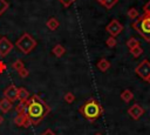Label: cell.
I'll return each mask as SVG.
<instances>
[{
	"mask_svg": "<svg viewBox=\"0 0 150 135\" xmlns=\"http://www.w3.org/2000/svg\"><path fill=\"white\" fill-rule=\"evenodd\" d=\"M15 46L20 49V52H22L23 54H28L30 53L35 46H36V40L28 33H23L15 42Z\"/></svg>",
	"mask_w": 150,
	"mask_h": 135,
	"instance_id": "277c9868",
	"label": "cell"
},
{
	"mask_svg": "<svg viewBox=\"0 0 150 135\" xmlns=\"http://www.w3.org/2000/svg\"><path fill=\"white\" fill-rule=\"evenodd\" d=\"M2 122H4V116H2V115H0V124H1Z\"/></svg>",
	"mask_w": 150,
	"mask_h": 135,
	"instance_id": "4dcf8cb0",
	"label": "cell"
},
{
	"mask_svg": "<svg viewBox=\"0 0 150 135\" xmlns=\"http://www.w3.org/2000/svg\"><path fill=\"white\" fill-rule=\"evenodd\" d=\"M59 1L62 4V6H63V7H66V8H67V7H69V6H70L75 0H59Z\"/></svg>",
	"mask_w": 150,
	"mask_h": 135,
	"instance_id": "484cf974",
	"label": "cell"
},
{
	"mask_svg": "<svg viewBox=\"0 0 150 135\" xmlns=\"http://www.w3.org/2000/svg\"><path fill=\"white\" fill-rule=\"evenodd\" d=\"M63 99H64V101H66L67 103H73V102H74V100H75V95H74L71 92H68V93H66V94H64Z\"/></svg>",
	"mask_w": 150,
	"mask_h": 135,
	"instance_id": "7402d4cb",
	"label": "cell"
},
{
	"mask_svg": "<svg viewBox=\"0 0 150 135\" xmlns=\"http://www.w3.org/2000/svg\"><path fill=\"white\" fill-rule=\"evenodd\" d=\"M46 26H47V28H49L50 31H56V29L59 28V26H60V21H59L56 18L52 16V18H49V19L47 20Z\"/></svg>",
	"mask_w": 150,
	"mask_h": 135,
	"instance_id": "4fadbf2b",
	"label": "cell"
},
{
	"mask_svg": "<svg viewBox=\"0 0 150 135\" xmlns=\"http://www.w3.org/2000/svg\"><path fill=\"white\" fill-rule=\"evenodd\" d=\"M143 11H144V14H149L150 15V0L143 6Z\"/></svg>",
	"mask_w": 150,
	"mask_h": 135,
	"instance_id": "4316f807",
	"label": "cell"
},
{
	"mask_svg": "<svg viewBox=\"0 0 150 135\" xmlns=\"http://www.w3.org/2000/svg\"><path fill=\"white\" fill-rule=\"evenodd\" d=\"M105 31L110 34V36L116 38V36H117V35H120V34H121V32L123 31V25H122L118 20L112 19V20L107 25Z\"/></svg>",
	"mask_w": 150,
	"mask_h": 135,
	"instance_id": "5b68a950",
	"label": "cell"
},
{
	"mask_svg": "<svg viewBox=\"0 0 150 135\" xmlns=\"http://www.w3.org/2000/svg\"><path fill=\"white\" fill-rule=\"evenodd\" d=\"M130 53H131V55H132V56L138 58V56H139V55L143 53V48H142L141 46H137V47H135V48L130 49Z\"/></svg>",
	"mask_w": 150,
	"mask_h": 135,
	"instance_id": "44dd1931",
	"label": "cell"
},
{
	"mask_svg": "<svg viewBox=\"0 0 150 135\" xmlns=\"http://www.w3.org/2000/svg\"><path fill=\"white\" fill-rule=\"evenodd\" d=\"M94 135H102L101 133H96V134H94Z\"/></svg>",
	"mask_w": 150,
	"mask_h": 135,
	"instance_id": "1f68e13d",
	"label": "cell"
},
{
	"mask_svg": "<svg viewBox=\"0 0 150 135\" xmlns=\"http://www.w3.org/2000/svg\"><path fill=\"white\" fill-rule=\"evenodd\" d=\"M135 72H136V74L139 76V77H142L143 80H145L149 75H150V61L149 60H143L136 68H135Z\"/></svg>",
	"mask_w": 150,
	"mask_h": 135,
	"instance_id": "8992f818",
	"label": "cell"
},
{
	"mask_svg": "<svg viewBox=\"0 0 150 135\" xmlns=\"http://www.w3.org/2000/svg\"><path fill=\"white\" fill-rule=\"evenodd\" d=\"M128 18L129 19H131V20H136L138 16H139V14H138V11L136 9V8H134V7H131L129 11H128Z\"/></svg>",
	"mask_w": 150,
	"mask_h": 135,
	"instance_id": "ffe728a7",
	"label": "cell"
},
{
	"mask_svg": "<svg viewBox=\"0 0 150 135\" xmlns=\"http://www.w3.org/2000/svg\"><path fill=\"white\" fill-rule=\"evenodd\" d=\"M128 114H129L134 120H138V119L144 114V109H143L138 103H135V104H132V106L128 109Z\"/></svg>",
	"mask_w": 150,
	"mask_h": 135,
	"instance_id": "8fae6325",
	"label": "cell"
},
{
	"mask_svg": "<svg viewBox=\"0 0 150 135\" xmlns=\"http://www.w3.org/2000/svg\"><path fill=\"white\" fill-rule=\"evenodd\" d=\"M25 108H26V102H25V101H19V103L15 106V112H16L18 114H19V113H23Z\"/></svg>",
	"mask_w": 150,
	"mask_h": 135,
	"instance_id": "cb8c5ba5",
	"label": "cell"
},
{
	"mask_svg": "<svg viewBox=\"0 0 150 135\" xmlns=\"http://www.w3.org/2000/svg\"><path fill=\"white\" fill-rule=\"evenodd\" d=\"M137 46H141V45H139V41H138L136 38H130V39L127 41V47H128L129 49H132V48H135V47H137Z\"/></svg>",
	"mask_w": 150,
	"mask_h": 135,
	"instance_id": "d6986e66",
	"label": "cell"
},
{
	"mask_svg": "<svg viewBox=\"0 0 150 135\" xmlns=\"http://www.w3.org/2000/svg\"><path fill=\"white\" fill-rule=\"evenodd\" d=\"M132 28L137 31V33L145 39V41L150 42V15L143 14L132 22Z\"/></svg>",
	"mask_w": 150,
	"mask_h": 135,
	"instance_id": "3957f363",
	"label": "cell"
},
{
	"mask_svg": "<svg viewBox=\"0 0 150 135\" xmlns=\"http://www.w3.org/2000/svg\"><path fill=\"white\" fill-rule=\"evenodd\" d=\"M96 1H98L102 6H104L107 9H110V8H112L117 2H118V0H96Z\"/></svg>",
	"mask_w": 150,
	"mask_h": 135,
	"instance_id": "ac0fdd59",
	"label": "cell"
},
{
	"mask_svg": "<svg viewBox=\"0 0 150 135\" xmlns=\"http://www.w3.org/2000/svg\"><path fill=\"white\" fill-rule=\"evenodd\" d=\"M14 124H16L18 127H25V128H28L29 126H32V122L30 120L23 114V113H19L15 117H14Z\"/></svg>",
	"mask_w": 150,
	"mask_h": 135,
	"instance_id": "30bf717a",
	"label": "cell"
},
{
	"mask_svg": "<svg viewBox=\"0 0 150 135\" xmlns=\"http://www.w3.org/2000/svg\"><path fill=\"white\" fill-rule=\"evenodd\" d=\"M29 99V92L25 87H20L18 90V100L19 101H27Z\"/></svg>",
	"mask_w": 150,
	"mask_h": 135,
	"instance_id": "2e32d148",
	"label": "cell"
},
{
	"mask_svg": "<svg viewBox=\"0 0 150 135\" xmlns=\"http://www.w3.org/2000/svg\"><path fill=\"white\" fill-rule=\"evenodd\" d=\"M12 68H13L22 79H25V77H27V76L29 75V70H28L27 68H25L23 61L20 60V59H18L16 61H14V62L12 63Z\"/></svg>",
	"mask_w": 150,
	"mask_h": 135,
	"instance_id": "ba28073f",
	"label": "cell"
},
{
	"mask_svg": "<svg viewBox=\"0 0 150 135\" xmlns=\"http://www.w3.org/2000/svg\"><path fill=\"white\" fill-rule=\"evenodd\" d=\"M50 112V107L39 96L33 95L26 101V108L23 114L30 120L32 126L39 124Z\"/></svg>",
	"mask_w": 150,
	"mask_h": 135,
	"instance_id": "6da1fadb",
	"label": "cell"
},
{
	"mask_svg": "<svg viewBox=\"0 0 150 135\" xmlns=\"http://www.w3.org/2000/svg\"><path fill=\"white\" fill-rule=\"evenodd\" d=\"M41 135H56V134H55V133H54L52 129H46V130H45V131H43Z\"/></svg>",
	"mask_w": 150,
	"mask_h": 135,
	"instance_id": "83f0119b",
	"label": "cell"
},
{
	"mask_svg": "<svg viewBox=\"0 0 150 135\" xmlns=\"http://www.w3.org/2000/svg\"><path fill=\"white\" fill-rule=\"evenodd\" d=\"M14 45L6 38V36H1L0 38V56H6L11 53V50L13 49Z\"/></svg>",
	"mask_w": 150,
	"mask_h": 135,
	"instance_id": "52a82bcc",
	"label": "cell"
},
{
	"mask_svg": "<svg viewBox=\"0 0 150 135\" xmlns=\"http://www.w3.org/2000/svg\"><path fill=\"white\" fill-rule=\"evenodd\" d=\"M121 99L124 101V102H130L132 99H134V94L130 89H124L122 93H121Z\"/></svg>",
	"mask_w": 150,
	"mask_h": 135,
	"instance_id": "e0dca14e",
	"label": "cell"
},
{
	"mask_svg": "<svg viewBox=\"0 0 150 135\" xmlns=\"http://www.w3.org/2000/svg\"><path fill=\"white\" fill-rule=\"evenodd\" d=\"M105 45H107L108 47L112 48V47H115V46L117 45V40H116L114 36H109V38L105 40Z\"/></svg>",
	"mask_w": 150,
	"mask_h": 135,
	"instance_id": "603a6c76",
	"label": "cell"
},
{
	"mask_svg": "<svg viewBox=\"0 0 150 135\" xmlns=\"http://www.w3.org/2000/svg\"><path fill=\"white\" fill-rule=\"evenodd\" d=\"M12 106H13L12 102L9 100H7L6 97H4V99L0 100V110L2 113H8L12 109Z\"/></svg>",
	"mask_w": 150,
	"mask_h": 135,
	"instance_id": "7c38bea8",
	"label": "cell"
},
{
	"mask_svg": "<svg viewBox=\"0 0 150 135\" xmlns=\"http://www.w3.org/2000/svg\"><path fill=\"white\" fill-rule=\"evenodd\" d=\"M96 67H97V68H98L101 72H107V70L110 68V62H109L107 59L102 58V59H100V60L97 61Z\"/></svg>",
	"mask_w": 150,
	"mask_h": 135,
	"instance_id": "5bb4252c",
	"label": "cell"
},
{
	"mask_svg": "<svg viewBox=\"0 0 150 135\" xmlns=\"http://www.w3.org/2000/svg\"><path fill=\"white\" fill-rule=\"evenodd\" d=\"M79 112L84 119L94 122L103 114V108L95 99H89L79 108Z\"/></svg>",
	"mask_w": 150,
	"mask_h": 135,
	"instance_id": "7a4b0ae2",
	"label": "cell"
},
{
	"mask_svg": "<svg viewBox=\"0 0 150 135\" xmlns=\"http://www.w3.org/2000/svg\"><path fill=\"white\" fill-rule=\"evenodd\" d=\"M64 53H66V48H64L62 45H60V43L55 45V46L53 47V49H52V54L55 55L56 58H61Z\"/></svg>",
	"mask_w": 150,
	"mask_h": 135,
	"instance_id": "9a60e30c",
	"label": "cell"
},
{
	"mask_svg": "<svg viewBox=\"0 0 150 135\" xmlns=\"http://www.w3.org/2000/svg\"><path fill=\"white\" fill-rule=\"evenodd\" d=\"M18 90L19 88L15 85H9L5 90H4V97L9 100L12 103L18 100Z\"/></svg>",
	"mask_w": 150,
	"mask_h": 135,
	"instance_id": "9c48e42d",
	"label": "cell"
},
{
	"mask_svg": "<svg viewBox=\"0 0 150 135\" xmlns=\"http://www.w3.org/2000/svg\"><path fill=\"white\" fill-rule=\"evenodd\" d=\"M9 4L6 1V0H0V16L6 12V9L8 8Z\"/></svg>",
	"mask_w": 150,
	"mask_h": 135,
	"instance_id": "d4e9b609",
	"label": "cell"
},
{
	"mask_svg": "<svg viewBox=\"0 0 150 135\" xmlns=\"http://www.w3.org/2000/svg\"><path fill=\"white\" fill-rule=\"evenodd\" d=\"M5 69H6V65H5L2 61H0V73L5 72Z\"/></svg>",
	"mask_w": 150,
	"mask_h": 135,
	"instance_id": "f1b7e54d",
	"label": "cell"
},
{
	"mask_svg": "<svg viewBox=\"0 0 150 135\" xmlns=\"http://www.w3.org/2000/svg\"><path fill=\"white\" fill-rule=\"evenodd\" d=\"M144 81H146L148 83H150V75H149V76H148V77H146V79H145Z\"/></svg>",
	"mask_w": 150,
	"mask_h": 135,
	"instance_id": "f546056e",
	"label": "cell"
}]
</instances>
